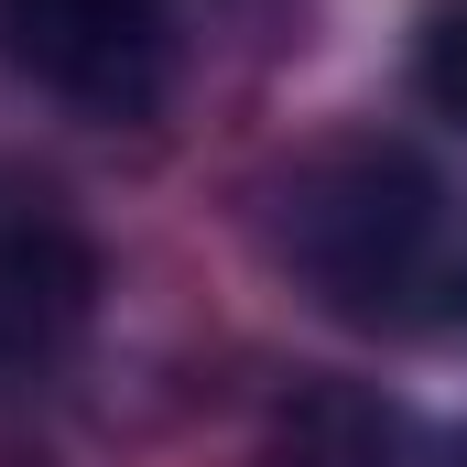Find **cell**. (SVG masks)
Masks as SVG:
<instances>
[{
    "instance_id": "1",
    "label": "cell",
    "mask_w": 467,
    "mask_h": 467,
    "mask_svg": "<svg viewBox=\"0 0 467 467\" xmlns=\"http://www.w3.org/2000/svg\"><path fill=\"white\" fill-rule=\"evenodd\" d=\"M283 261L358 327H446L467 272L457 229H446V185L391 141L316 152L283 185Z\"/></svg>"
},
{
    "instance_id": "2",
    "label": "cell",
    "mask_w": 467,
    "mask_h": 467,
    "mask_svg": "<svg viewBox=\"0 0 467 467\" xmlns=\"http://www.w3.org/2000/svg\"><path fill=\"white\" fill-rule=\"evenodd\" d=\"M0 44L33 88L88 119H141L174 88V11L163 0H0Z\"/></svg>"
},
{
    "instance_id": "3",
    "label": "cell",
    "mask_w": 467,
    "mask_h": 467,
    "mask_svg": "<svg viewBox=\"0 0 467 467\" xmlns=\"http://www.w3.org/2000/svg\"><path fill=\"white\" fill-rule=\"evenodd\" d=\"M88 305V239L44 196H0V358L44 348Z\"/></svg>"
},
{
    "instance_id": "4",
    "label": "cell",
    "mask_w": 467,
    "mask_h": 467,
    "mask_svg": "<svg viewBox=\"0 0 467 467\" xmlns=\"http://www.w3.org/2000/svg\"><path fill=\"white\" fill-rule=\"evenodd\" d=\"M283 467H467V446H446L424 413H402L380 391L327 380L283 413Z\"/></svg>"
},
{
    "instance_id": "5",
    "label": "cell",
    "mask_w": 467,
    "mask_h": 467,
    "mask_svg": "<svg viewBox=\"0 0 467 467\" xmlns=\"http://www.w3.org/2000/svg\"><path fill=\"white\" fill-rule=\"evenodd\" d=\"M424 88L467 119V0H435V22H424Z\"/></svg>"
}]
</instances>
